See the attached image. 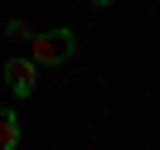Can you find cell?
<instances>
[{
	"label": "cell",
	"mask_w": 160,
	"mask_h": 150,
	"mask_svg": "<svg viewBox=\"0 0 160 150\" xmlns=\"http://www.w3.org/2000/svg\"><path fill=\"white\" fill-rule=\"evenodd\" d=\"M78 53V34L68 29V24H58V29H44L29 39V58L34 68H63V63Z\"/></svg>",
	"instance_id": "1"
},
{
	"label": "cell",
	"mask_w": 160,
	"mask_h": 150,
	"mask_svg": "<svg viewBox=\"0 0 160 150\" xmlns=\"http://www.w3.org/2000/svg\"><path fill=\"white\" fill-rule=\"evenodd\" d=\"M5 82H10V92L15 97H29L34 92V82H39V68H34V58H5Z\"/></svg>",
	"instance_id": "2"
},
{
	"label": "cell",
	"mask_w": 160,
	"mask_h": 150,
	"mask_svg": "<svg viewBox=\"0 0 160 150\" xmlns=\"http://www.w3.org/2000/svg\"><path fill=\"white\" fill-rule=\"evenodd\" d=\"M15 145H20V111L5 107L0 111V150H15Z\"/></svg>",
	"instance_id": "3"
},
{
	"label": "cell",
	"mask_w": 160,
	"mask_h": 150,
	"mask_svg": "<svg viewBox=\"0 0 160 150\" xmlns=\"http://www.w3.org/2000/svg\"><path fill=\"white\" fill-rule=\"evenodd\" d=\"M5 34H10V39H34V29L24 20H5Z\"/></svg>",
	"instance_id": "4"
},
{
	"label": "cell",
	"mask_w": 160,
	"mask_h": 150,
	"mask_svg": "<svg viewBox=\"0 0 160 150\" xmlns=\"http://www.w3.org/2000/svg\"><path fill=\"white\" fill-rule=\"evenodd\" d=\"M88 5H97V10H102V5H112V0H88Z\"/></svg>",
	"instance_id": "5"
}]
</instances>
